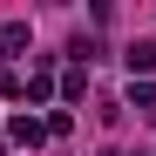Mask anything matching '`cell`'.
Listing matches in <instances>:
<instances>
[{
  "mask_svg": "<svg viewBox=\"0 0 156 156\" xmlns=\"http://www.w3.org/2000/svg\"><path fill=\"white\" fill-rule=\"evenodd\" d=\"M122 68L136 75V82H149V75H156V41H129L122 48Z\"/></svg>",
  "mask_w": 156,
  "mask_h": 156,
  "instance_id": "obj_1",
  "label": "cell"
},
{
  "mask_svg": "<svg viewBox=\"0 0 156 156\" xmlns=\"http://www.w3.org/2000/svg\"><path fill=\"white\" fill-rule=\"evenodd\" d=\"M27 48V20H0V61H14Z\"/></svg>",
  "mask_w": 156,
  "mask_h": 156,
  "instance_id": "obj_3",
  "label": "cell"
},
{
  "mask_svg": "<svg viewBox=\"0 0 156 156\" xmlns=\"http://www.w3.org/2000/svg\"><path fill=\"white\" fill-rule=\"evenodd\" d=\"M55 95V75H48V55L34 61V75H27V102H48Z\"/></svg>",
  "mask_w": 156,
  "mask_h": 156,
  "instance_id": "obj_4",
  "label": "cell"
},
{
  "mask_svg": "<svg viewBox=\"0 0 156 156\" xmlns=\"http://www.w3.org/2000/svg\"><path fill=\"white\" fill-rule=\"evenodd\" d=\"M41 136H48V122H34V115H14L7 122V143H20V149H34Z\"/></svg>",
  "mask_w": 156,
  "mask_h": 156,
  "instance_id": "obj_2",
  "label": "cell"
},
{
  "mask_svg": "<svg viewBox=\"0 0 156 156\" xmlns=\"http://www.w3.org/2000/svg\"><path fill=\"white\" fill-rule=\"evenodd\" d=\"M68 55H75V68H82V61H95V55H102V41H95V34H75Z\"/></svg>",
  "mask_w": 156,
  "mask_h": 156,
  "instance_id": "obj_5",
  "label": "cell"
},
{
  "mask_svg": "<svg viewBox=\"0 0 156 156\" xmlns=\"http://www.w3.org/2000/svg\"><path fill=\"white\" fill-rule=\"evenodd\" d=\"M129 102H136L143 115H156V82H136V88H129Z\"/></svg>",
  "mask_w": 156,
  "mask_h": 156,
  "instance_id": "obj_7",
  "label": "cell"
},
{
  "mask_svg": "<svg viewBox=\"0 0 156 156\" xmlns=\"http://www.w3.org/2000/svg\"><path fill=\"white\" fill-rule=\"evenodd\" d=\"M0 156H7V143H0Z\"/></svg>",
  "mask_w": 156,
  "mask_h": 156,
  "instance_id": "obj_8",
  "label": "cell"
},
{
  "mask_svg": "<svg viewBox=\"0 0 156 156\" xmlns=\"http://www.w3.org/2000/svg\"><path fill=\"white\" fill-rule=\"evenodd\" d=\"M61 95H68V102H82V95H88V75H82V68H68V75H61Z\"/></svg>",
  "mask_w": 156,
  "mask_h": 156,
  "instance_id": "obj_6",
  "label": "cell"
}]
</instances>
